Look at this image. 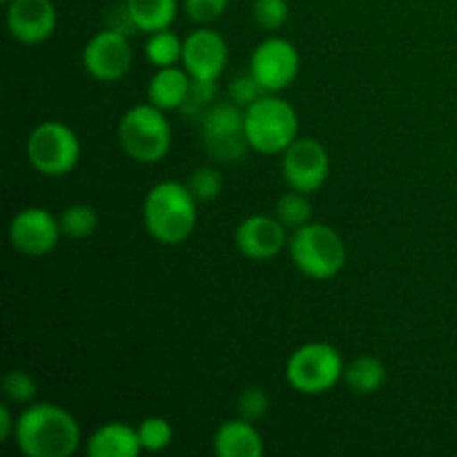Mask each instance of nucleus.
<instances>
[{"mask_svg":"<svg viewBox=\"0 0 457 457\" xmlns=\"http://www.w3.org/2000/svg\"><path fill=\"white\" fill-rule=\"evenodd\" d=\"M13 440L27 457H67L79 449L80 427L62 406L38 402L18 415Z\"/></svg>","mask_w":457,"mask_h":457,"instance_id":"obj_1","label":"nucleus"},{"mask_svg":"<svg viewBox=\"0 0 457 457\" xmlns=\"http://www.w3.org/2000/svg\"><path fill=\"white\" fill-rule=\"evenodd\" d=\"M196 217V199L183 183H156L143 201V223L159 244L177 245L190 239Z\"/></svg>","mask_w":457,"mask_h":457,"instance_id":"obj_2","label":"nucleus"},{"mask_svg":"<svg viewBox=\"0 0 457 457\" xmlns=\"http://www.w3.org/2000/svg\"><path fill=\"white\" fill-rule=\"evenodd\" d=\"M244 129L250 150L284 154L299 138L297 110L275 94H263L244 110Z\"/></svg>","mask_w":457,"mask_h":457,"instance_id":"obj_3","label":"nucleus"},{"mask_svg":"<svg viewBox=\"0 0 457 457\" xmlns=\"http://www.w3.org/2000/svg\"><path fill=\"white\" fill-rule=\"evenodd\" d=\"M290 259L302 275L311 279H333L346 263V245L339 232L324 223H306L297 228L288 241Z\"/></svg>","mask_w":457,"mask_h":457,"instance_id":"obj_4","label":"nucleus"},{"mask_svg":"<svg viewBox=\"0 0 457 457\" xmlns=\"http://www.w3.org/2000/svg\"><path fill=\"white\" fill-rule=\"evenodd\" d=\"M120 150L138 163H156L165 159L172 145V128L163 110L147 103L134 105L119 120Z\"/></svg>","mask_w":457,"mask_h":457,"instance_id":"obj_5","label":"nucleus"},{"mask_svg":"<svg viewBox=\"0 0 457 457\" xmlns=\"http://www.w3.org/2000/svg\"><path fill=\"white\" fill-rule=\"evenodd\" d=\"M80 141L70 125L61 120H45L31 129L27 138V161L38 174L58 179L79 165Z\"/></svg>","mask_w":457,"mask_h":457,"instance_id":"obj_6","label":"nucleus"},{"mask_svg":"<svg viewBox=\"0 0 457 457\" xmlns=\"http://www.w3.org/2000/svg\"><path fill=\"white\" fill-rule=\"evenodd\" d=\"M344 360L333 344L311 342L299 346L286 364V379L303 395H321L344 378Z\"/></svg>","mask_w":457,"mask_h":457,"instance_id":"obj_7","label":"nucleus"},{"mask_svg":"<svg viewBox=\"0 0 457 457\" xmlns=\"http://www.w3.org/2000/svg\"><path fill=\"white\" fill-rule=\"evenodd\" d=\"M204 145L210 156L221 163H235L245 154L248 138L244 129V112L232 103H217L201 119Z\"/></svg>","mask_w":457,"mask_h":457,"instance_id":"obj_8","label":"nucleus"},{"mask_svg":"<svg viewBox=\"0 0 457 457\" xmlns=\"http://www.w3.org/2000/svg\"><path fill=\"white\" fill-rule=\"evenodd\" d=\"M284 179L290 186V190L312 195L321 190L324 183L328 181L330 174V159L326 147L315 138H297L288 150L284 152L281 161Z\"/></svg>","mask_w":457,"mask_h":457,"instance_id":"obj_9","label":"nucleus"},{"mask_svg":"<svg viewBox=\"0 0 457 457\" xmlns=\"http://www.w3.org/2000/svg\"><path fill=\"white\" fill-rule=\"evenodd\" d=\"M250 71L268 94L281 92L299 74L297 47L290 40L277 36L262 40L250 56Z\"/></svg>","mask_w":457,"mask_h":457,"instance_id":"obj_10","label":"nucleus"},{"mask_svg":"<svg viewBox=\"0 0 457 457\" xmlns=\"http://www.w3.org/2000/svg\"><path fill=\"white\" fill-rule=\"evenodd\" d=\"M134 61L132 47L123 31L105 29L94 36L83 49V67L92 79L114 83L123 79Z\"/></svg>","mask_w":457,"mask_h":457,"instance_id":"obj_11","label":"nucleus"},{"mask_svg":"<svg viewBox=\"0 0 457 457\" xmlns=\"http://www.w3.org/2000/svg\"><path fill=\"white\" fill-rule=\"evenodd\" d=\"M61 221L45 208H25L9 223V241L13 250L29 257H43L58 245Z\"/></svg>","mask_w":457,"mask_h":457,"instance_id":"obj_12","label":"nucleus"},{"mask_svg":"<svg viewBox=\"0 0 457 457\" xmlns=\"http://www.w3.org/2000/svg\"><path fill=\"white\" fill-rule=\"evenodd\" d=\"M286 230L288 228L277 217L253 214V217L244 219L237 228V248L244 257L253 259V262H268V259H275L288 245Z\"/></svg>","mask_w":457,"mask_h":457,"instance_id":"obj_13","label":"nucleus"},{"mask_svg":"<svg viewBox=\"0 0 457 457\" xmlns=\"http://www.w3.org/2000/svg\"><path fill=\"white\" fill-rule=\"evenodd\" d=\"M183 67L192 79L217 80L228 65V45L214 29H196L183 40Z\"/></svg>","mask_w":457,"mask_h":457,"instance_id":"obj_14","label":"nucleus"},{"mask_svg":"<svg viewBox=\"0 0 457 457\" xmlns=\"http://www.w3.org/2000/svg\"><path fill=\"white\" fill-rule=\"evenodd\" d=\"M7 29L18 43H45L56 29L52 0H12L7 4Z\"/></svg>","mask_w":457,"mask_h":457,"instance_id":"obj_15","label":"nucleus"},{"mask_svg":"<svg viewBox=\"0 0 457 457\" xmlns=\"http://www.w3.org/2000/svg\"><path fill=\"white\" fill-rule=\"evenodd\" d=\"M214 453L219 457H262L263 440L253 422L228 420L214 433Z\"/></svg>","mask_w":457,"mask_h":457,"instance_id":"obj_16","label":"nucleus"},{"mask_svg":"<svg viewBox=\"0 0 457 457\" xmlns=\"http://www.w3.org/2000/svg\"><path fill=\"white\" fill-rule=\"evenodd\" d=\"M190 87L192 76L187 74L186 67L183 70H179L177 65L161 67L152 76L150 85H147V98H150L152 105H156L163 112L181 110L187 101Z\"/></svg>","mask_w":457,"mask_h":457,"instance_id":"obj_17","label":"nucleus"},{"mask_svg":"<svg viewBox=\"0 0 457 457\" xmlns=\"http://www.w3.org/2000/svg\"><path fill=\"white\" fill-rule=\"evenodd\" d=\"M141 449L137 428L123 422L103 424L87 442L89 457H137Z\"/></svg>","mask_w":457,"mask_h":457,"instance_id":"obj_18","label":"nucleus"},{"mask_svg":"<svg viewBox=\"0 0 457 457\" xmlns=\"http://www.w3.org/2000/svg\"><path fill=\"white\" fill-rule=\"evenodd\" d=\"M125 12L134 29L154 34L170 29L177 18V0H125Z\"/></svg>","mask_w":457,"mask_h":457,"instance_id":"obj_19","label":"nucleus"},{"mask_svg":"<svg viewBox=\"0 0 457 457\" xmlns=\"http://www.w3.org/2000/svg\"><path fill=\"white\" fill-rule=\"evenodd\" d=\"M344 382L353 393L360 395H370V393L379 391L386 382V369L378 357H357L351 364L344 369Z\"/></svg>","mask_w":457,"mask_h":457,"instance_id":"obj_20","label":"nucleus"},{"mask_svg":"<svg viewBox=\"0 0 457 457\" xmlns=\"http://www.w3.org/2000/svg\"><path fill=\"white\" fill-rule=\"evenodd\" d=\"M145 56L156 70L177 65L183 56V40L170 29L154 31V34H150V40L145 45Z\"/></svg>","mask_w":457,"mask_h":457,"instance_id":"obj_21","label":"nucleus"},{"mask_svg":"<svg viewBox=\"0 0 457 457\" xmlns=\"http://www.w3.org/2000/svg\"><path fill=\"white\" fill-rule=\"evenodd\" d=\"M311 214L312 210L308 195L297 190H290L286 192V195H281L275 205V217L279 219L286 228H293V230L311 223Z\"/></svg>","mask_w":457,"mask_h":457,"instance_id":"obj_22","label":"nucleus"},{"mask_svg":"<svg viewBox=\"0 0 457 457\" xmlns=\"http://www.w3.org/2000/svg\"><path fill=\"white\" fill-rule=\"evenodd\" d=\"M58 221H61V230L65 237H70V239H85V237H89L98 228V214L92 205L74 204L65 208V212L61 214Z\"/></svg>","mask_w":457,"mask_h":457,"instance_id":"obj_23","label":"nucleus"},{"mask_svg":"<svg viewBox=\"0 0 457 457\" xmlns=\"http://www.w3.org/2000/svg\"><path fill=\"white\" fill-rule=\"evenodd\" d=\"M138 440H141L143 451H150V453H159V451H165L174 440V428L172 424L165 418H159V415H152V418H145L137 427Z\"/></svg>","mask_w":457,"mask_h":457,"instance_id":"obj_24","label":"nucleus"},{"mask_svg":"<svg viewBox=\"0 0 457 457\" xmlns=\"http://www.w3.org/2000/svg\"><path fill=\"white\" fill-rule=\"evenodd\" d=\"M214 94H217V80L192 79L190 94H187V101L181 107V112L187 119H204L205 112L212 107Z\"/></svg>","mask_w":457,"mask_h":457,"instance_id":"obj_25","label":"nucleus"},{"mask_svg":"<svg viewBox=\"0 0 457 457\" xmlns=\"http://www.w3.org/2000/svg\"><path fill=\"white\" fill-rule=\"evenodd\" d=\"M196 201H212L221 195L223 179L214 168H199L190 174L186 183Z\"/></svg>","mask_w":457,"mask_h":457,"instance_id":"obj_26","label":"nucleus"},{"mask_svg":"<svg viewBox=\"0 0 457 457\" xmlns=\"http://www.w3.org/2000/svg\"><path fill=\"white\" fill-rule=\"evenodd\" d=\"M253 13L262 29L277 31L288 21V3L286 0H254Z\"/></svg>","mask_w":457,"mask_h":457,"instance_id":"obj_27","label":"nucleus"},{"mask_svg":"<svg viewBox=\"0 0 457 457\" xmlns=\"http://www.w3.org/2000/svg\"><path fill=\"white\" fill-rule=\"evenodd\" d=\"M3 393L9 402L31 404L36 397V382L31 379V375L22 373V370H12V373L4 375Z\"/></svg>","mask_w":457,"mask_h":457,"instance_id":"obj_28","label":"nucleus"},{"mask_svg":"<svg viewBox=\"0 0 457 457\" xmlns=\"http://www.w3.org/2000/svg\"><path fill=\"white\" fill-rule=\"evenodd\" d=\"M237 409H239L241 418L244 420H248V422H257V420H262L263 415L268 413V409H270V400H268V395L262 391V388L257 386L245 388V391L241 393Z\"/></svg>","mask_w":457,"mask_h":457,"instance_id":"obj_29","label":"nucleus"},{"mask_svg":"<svg viewBox=\"0 0 457 457\" xmlns=\"http://www.w3.org/2000/svg\"><path fill=\"white\" fill-rule=\"evenodd\" d=\"M263 94H268L266 89L259 85V80L254 79L253 71H245V74H239L235 80L230 83V96L237 105H245L248 107L250 103H254L257 98H262Z\"/></svg>","mask_w":457,"mask_h":457,"instance_id":"obj_30","label":"nucleus"},{"mask_svg":"<svg viewBox=\"0 0 457 457\" xmlns=\"http://www.w3.org/2000/svg\"><path fill=\"white\" fill-rule=\"evenodd\" d=\"M183 7H186L190 21L199 22V25H208V22H214L217 18L223 16L228 0H186Z\"/></svg>","mask_w":457,"mask_h":457,"instance_id":"obj_31","label":"nucleus"},{"mask_svg":"<svg viewBox=\"0 0 457 457\" xmlns=\"http://www.w3.org/2000/svg\"><path fill=\"white\" fill-rule=\"evenodd\" d=\"M16 431V420H13L9 406H0V442H7Z\"/></svg>","mask_w":457,"mask_h":457,"instance_id":"obj_32","label":"nucleus"},{"mask_svg":"<svg viewBox=\"0 0 457 457\" xmlns=\"http://www.w3.org/2000/svg\"><path fill=\"white\" fill-rule=\"evenodd\" d=\"M3 3H4V4H9V3H12V0H3Z\"/></svg>","mask_w":457,"mask_h":457,"instance_id":"obj_33","label":"nucleus"}]
</instances>
